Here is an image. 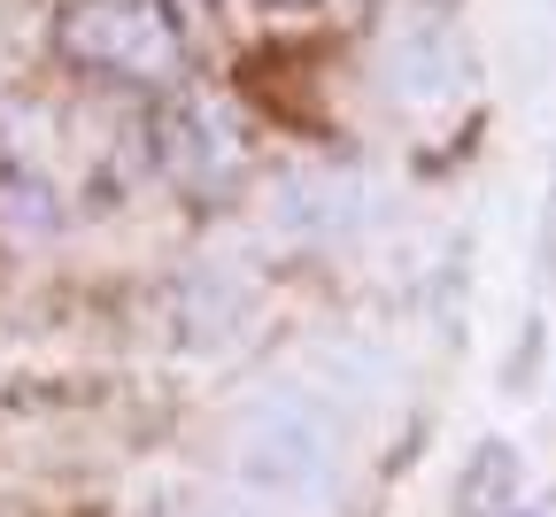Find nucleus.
I'll use <instances>...</instances> for the list:
<instances>
[{"label": "nucleus", "instance_id": "f257e3e1", "mask_svg": "<svg viewBox=\"0 0 556 517\" xmlns=\"http://www.w3.org/2000/svg\"><path fill=\"white\" fill-rule=\"evenodd\" d=\"M232 471L270 502H325L340 487V425L317 394L270 387L232 417Z\"/></svg>", "mask_w": 556, "mask_h": 517}, {"label": "nucleus", "instance_id": "f03ea898", "mask_svg": "<svg viewBox=\"0 0 556 517\" xmlns=\"http://www.w3.org/2000/svg\"><path fill=\"white\" fill-rule=\"evenodd\" d=\"M54 47L78 70H116V78H155V86L186 70V39L155 0H78L62 16Z\"/></svg>", "mask_w": 556, "mask_h": 517}, {"label": "nucleus", "instance_id": "7ed1b4c3", "mask_svg": "<svg viewBox=\"0 0 556 517\" xmlns=\"http://www.w3.org/2000/svg\"><path fill=\"white\" fill-rule=\"evenodd\" d=\"M379 93L409 116H448L464 101V47L433 9H394L379 24Z\"/></svg>", "mask_w": 556, "mask_h": 517}, {"label": "nucleus", "instance_id": "20e7f679", "mask_svg": "<svg viewBox=\"0 0 556 517\" xmlns=\"http://www.w3.org/2000/svg\"><path fill=\"white\" fill-rule=\"evenodd\" d=\"M317 9H332V0H232V24H248V31H270V24H317Z\"/></svg>", "mask_w": 556, "mask_h": 517}]
</instances>
